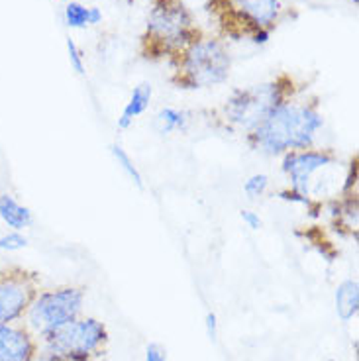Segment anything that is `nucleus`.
I'll use <instances>...</instances> for the list:
<instances>
[{
  "label": "nucleus",
  "mask_w": 359,
  "mask_h": 361,
  "mask_svg": "<svg viewBox=\"0 0 359 361\" xmlns=\"http://www.w3.org/2000/svg\"><path fill=\"white\" fill-rule=\"evenodd\" d=\"M328 361H336V360H328Z\"/></svg>",
  "instance_id": "obj_29"
},
{
  "label": "nucleus",
  "mask_w": 359,
  "mask_h": 361,
  "mask_svg": "<svg viewBox=\"0 0 359 361\" xmlns=\"http://www.w3.org/2000/svg\"><path fill=\"white\" fill-rule=\"evenodd\" d=\"M324 128L318 97L293 99L271 110L260 126L243 135L245 145L255 154L277 157L293 149L315 147L316 135Z\"/></svg>",
  "instance_id": "obj_1"
},
{
  "label": "nucleus",
  "mask_w": 359,
  "mask_h": 361,
  "mask_svg": "<svg viewBox=\"0 0 359 361\" xmlns=\"http://www.w3.org/2000/svg\"><path fill=\"white\" fill-rule=\"evenodd\" d=\"M200 37L202 32L183 0H152L140 54L147 61L173 59Z\"/></svg>",
  "instance_id": "obj_3"
},
{
  "label": "nucleus",
  "mask_w": 359,
  "mask_h": 361,
  "mask_svg": "<svg viewBox=\"0 0 359 361\" xmlns=\"http://www.w3.org/2000/svg\"><path fill=\"white\" fill-rule=\"evenodd\" d=\"M110 332L95 316H79L51 334L37 340L39 361H87L99 360L107 352Z\"/></svg>",
  "instance_id": "obj_5"
},
{
  "label": "nucleus",
  "mask_w": 359,
  "mask_h": 361,
  "mask_svg": "<svg viewBox=\"0 0 359 361\" xmlns=\"http://www.w3.org/2000/svg\"><path fill=\"white\" fill-rule=\"evenodd\" d=\"M102 22V10L97 6H90L89 8V26H97Z\"/></svg>",
  "instance_id": "obj_26"
},
{
  "label": "nucleus",
  "mask_w": 359,
  "mask_h": 361,
  "mask_svg": "<svg viewBox=\"0 0 359 361\" xmlns=\"http://www.w3.org/2000/svg\"><path fill=\"white\" fill-rule=\"evenodd\" d=\"M65 24L73 30H85L89 26V8L81 2L69 0L65 4Z\"/></svg>",
  "instance_id": "obj_18"
},
{
  "label": "nucleus",
  "mask_w": 359,
  "mask_h": 361,
  "mask_svg": "<svg viewBox=\"0 0 359 361\" xmlns=\"http://www.w3.org/2000/svg\"><path fill=\"white\" fill-rule=\"evenodd\" d=\"M0 220L8 226L10 230H18V232H24L28 228H32L34 222H36L32 208L22 204L10 192L0 195Z\"/></svg>",
  "instance_id": "obj_12"
},
{
  "label": "nucleus",
  "mask_w": 359,
  "mask_h": 361,
  "mask_svg": "<svg viewBox=\"0 0 359 361\" xmlns=\"http://www.w3.org/2000/svg\"><path fill=\"white\" fill-rule=\"evenodd\" d=\"M240 218H242V222L252 232H257V230H261L263 228V220H261V216L255 212V210H248V208H243V210H240Z\"/></svg>",
  "instance_id": "obj_22"
},
{
  "label": "nucleus",
  "mask_w": 359,
  "mask_h": 361,
  "mask_svg": "<svg viewBox=\"0 0 359 361\" xmlns=\"http://www.w3.org/2000/svg\"><path fill=\"white\" fill-rule=\"evenodd\" d=\"M61 2H65V4H67V2H69V0H61Z\"/></svg>",
  "instance_id": "obj_27"
},
{
  "label": "nucleus",
  "mask_w": 359,
  "mask_h": 361,
  "mask_svg": "<svg viewBox=\"0 0 359 361\" xmlns=\"http://www.w3.org/2000/svg\"><path fill=\"white\" fill-rule=\"evenodd\" d=\"M85 307V289L77 285H59L51 289H42L32 300L28 312L22 318L36 340L51 334L54 330L61 328L67 322L83 314Z\"/></svg>",
  "instance_id": "obj_6"
},
{
  "label": "nucleus",
  "mask_w": 359,
  "mask_h": 361,
  "mask_svg": "<svg viewBox=\"0 0 359 361\" xmlns=\"http://www.w3.org/2000/svg\"><path fill=\"white\" fill-rule=\"evenodd\" d=\"M275 197L281 200H285V202H291V204H300V207L308 208V212H310L312 216H316L318 212H322V202H320V200L310 199V197H306V195H303V192H298V190L295 189H291V187L277 190Z\"/></svg>",
  "instance_id": "obj_17"
},
{
  "label": "nucleus",
  "mask_w": 359,
  "mask_h": 361,
  "mask_svg": "<svg viewBox=\"0 0 359 361\" xmlns=\"http://www.w3.org/2000/svg\"><path fill=\"white\" fill-rule=\"evenodd\" d=\"M334 307L341 322H350L359 312V283L355 279L341 281L334 290Z\"/></svg>",
  "instance_id": "obj_14"
},
{
  "label": "nucleus",
  "mask_w": 359,
  "mask_h": 361,
  "mask_svg": "<svg viewBox=\"0 0 359 361\" xmlns=\"http://www.w3.org/2000/svg\"><path fill=\"white\" fill-rule=\"evenodd\" d=\"M67 54H69V63H71V69L79 77H85V59H83V51L79 49V45L75 44V39L71 36L67 37Z\"/></svg>",
  "instance_id": "obj_21"
},
{
  "label": "nucleus",
  "mask_w": 359,
  "mask_h": 361,
  "mask_svg": "<svg viewBox=\"0 0 359 361\" xmlns=\"http://www.w3.org/2000/svg\"><path fill=\"white\" fill-rule=\"evenodd\" d=\"M87 361H97V360H87Z\"/></svg>",
  "instance_id": "obj_28"
},
{
  "label": "nucleus",
  "mask_w": 359,
  "mask_h": 361,
  "mask_svg": "<svg viewBox=\"0 0 359 361\" xmlns=\"http://www.w3.org/2000/svg\"><path fill=\"white\" fill-rule=\"evenodd\" d=\"M340 165V157L332 147H306L281 155V171L288 179L291 189L312 199L318 173Z\"/></svg>",
  "instance_id": "obj_9"
},
{
  "label": "nucleus",
  "mask_w": 359,
  "mask_h": 361,
  "mask_svg": "<svg viewBox=\"0 0 359 361\" xmlns=\"http://www.w3.org/2000/svg\"><path fill=\"white\" fill-rule=\"evenodd\" d=\"M108 152H110V155L114 157V161L118 163V167L122 169V171L126 173V177L132 183H134L135 187L140 190L145 189V183H144V175L140 173V169H138V165L134 163V159L130 157V154H128L126 149L122 147L120 144H110L108 145Z\"/></svg>",
  "instance_id": "obj_16"
},
{
  "label": "nucleus",
  "mask_w": 359,
  "mask_h": 361,
  "mask_svg": "<svg viewBox=\"0 0 359 361\" xmlns=\"http://www.w3.org/2000/svg\"><path fill=\"white\" fill-rule=\"evenodd\" d=\"M144 361H167V350L157 342L147 343Z\"/></svg>",
  "instance_id": "obj_23"
},
{
  "label": "nucleus",
  "mask_w": 359,
  "mask_h": 361,
  "mask_svg": "<svg viewBox=\"0 0 359 361\" xmlns=\"http://www.w3.org/2000/svg\"><path fill=\"white\" fill-rule=\"evenodd\" d=\"M269 37H271L269 30H260V32H255L250 39H252L255 45H265L267 42H269Z\"/></svg>",
  "instance_id": "obj_25"
},
{
  "label": "nucleus",
  "mask_w": 359,
  "mask_h": 361,
  "mask_svg": "<svg viewBox=\"0 0 359 361\" xmlns=\"http://www.w3.org/2000/svg\"><path fill=\"white\" fill-rule=\"evenodd\" d=\"M332 224L336 232L348 238L358 235V190L348 195H336L330 204Z\"/></svg>",
  "instance_id": "obj_11"
},
{
  "label": "nucleus",
  "mask_w": 359,
  "mask_h": 361,
  "mask_svg": "<svg viewBox=\"0 0 359 361\" xmlns=\"http://www.w3.org/2000/svg\"><path fill=\"white\" fill-rule=\"evenodd\" d=\"M155 130L162 135H171L175 132H189L190 124H193V112L189 110L173 109V106H165L157 112L155 116Z\"/></svg>",
  "instance_id": "obj_15"
},
{
  "label": "nucleus",
  "mask_w": 359,
  "mask_h": 361,
  "mask_svg": "<svg viewBox=\"0 0 359 361\" xmlns=\"http://www.w3.org/2000/svg\"><path fill=\"white\" fill-rule=\"evenodd\" d=\"M205 326H207V336L208 340L212 343L218 342V336H220V332H218V316H216V312H207V316H205Z\"/></svg>",
  "instance_id": "obj_24"
},
{
  "label": "nucleus",
  "mask_w": 359,
  "mask_h": 361,
  "mask_svg": "<svg viewBox=\"0 0 359 361\" xmlns=\"http://www.w3.org/2000/svg\"><path fill=\"white\" fill-rule=\"evenodd\" d=\"M152 97L153 87L150 82H140L138 87H134V90H132V94H130V99L126 102V106L122 110V114L118 116V130H130V128L134 126L135 118L145 114V110L150 109Z\"/></svg>",
  "instance_id": "obj_13"
},
{
  "label": "nucleus",
  "mask_w": 359,
  "mask_h": 361,
  "mask_svg": "<svg viewBox=\"0 0 359 361\" xmlns=\"http://www.w3.org/2000/svg\"><path fill=\"white\" fill-rule=\"evenodd\" d=\"M42 290L39 273L24 265L0 269V324H16L28 312L32 300Z\"/></svg>",
  "instance_id": "obj_8"
},
{
  "label": "nucleus",
  "mask_w": 359,
  "mask_h": 361,
  "mask_svg": "<svg viewBox=\"0 0 359 361\" xmlns=\"http://www.w3.org/2000/svg\"><path fill=\"white\" fill-rule=\"evenodd\" d=\"M222 34L233 39L252 37L260 30H273L283 12V0H210Z\"/></svg>",
  "instance_id": "obj_7"
},
{
  "label": "nucleus",
  "mask_w": 359,
  "mask_h": 361,
  "mask_svg": "<svg viewBox=\"0 0 359 361\" xmlns=\"http://www.w3.org/2000/svg\"><path fill=\"white\" fill-rule=\"evenodd\" d=\"M303 89L305 87L291 73H279L269 81L233 89L218 109L205 112V120L214 130L232 135H245L260 126L271 110L287 100L296 99Z\"/></svg>",
  "instance_id": "obj_2"
},
{
  "label": "nucleus",
  "mask_w": 359,
  "mask_h": 361,
  "mask_svg": "<svg viewBox=\"0 0 359 361\" xmlns=\"http://www.w3.org/2000/svg\"><path fill=\"white\" fill-rule=\"evenodd\" d=\"M28 238L24 235V232H18V230H8L4 234H0V252H20L28 247Z\"/></svg>",
  "instance_id": "obj_20"
},
{
  "label": "nucleus",
  "mask_w": 359,
  "mask_h": 361,
  "mask_svg": "<svg viewBox=\"0 0 359 361\" xmlns=\"http://www.w3.org/2000/svg\"><path fill=\"white\" fill-rule=\"evenodd\" d=\"M171 85L181 90H200L218 87L228 81L232 69V55L222 39L200 37L173 59Z\"/></svg>",
  "instance_id": "obj_4"
},
{
  "label": "nucleus",
  "mask_w": 359,
  "mask_h": 361,
  "mask_svg": "<svg viewBox=\"0 0 359 361\" xmlns=\"http://www.w3.org/2000/svg\"><path fill=\"white\" fill-rule=\"evenodd\" d=\"M36 336L22 322L0 324V361H37Z\"/></svg>",
  "instance_id": "obj_10"
},
{
  "label": "nucleus",
  "mask_w": 359,
  "mask_h": 361,
  "mask_svg": "<svg viewBox=\"0 0 359 361\" xmlns=\"http://www.w3.org/2000/svg\"><path fill=\"white\" fill-rule=\"evenodd\" d=\"M269 175H265V173H255V175L245 179V183H243V192H245V197L250 200L260 199V197H263V195L269 190Z\"/></svg>",
  "instance_id": "obj_19"
}]
</instances>
